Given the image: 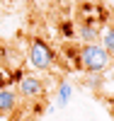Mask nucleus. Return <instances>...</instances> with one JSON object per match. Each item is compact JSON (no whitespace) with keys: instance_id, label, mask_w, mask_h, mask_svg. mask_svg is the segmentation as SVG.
Segmentation results:
<instances>
[{"instance_id":"6e6552de","label":"nucleus","mask_w":114,"mask_h":121,"mask_svg":"<svg viewBox=\"0 0 114 121\" xmlns=\"http://www.w3.org/2000/svg\"><path fill=\"white\" fill-rule=\"evenodd\" d=\"M5 85H7V75L0 70V87H5Z\"/></svg>"},{"instance_id":"20e7f679","label":"nucleus","mask_w":114,"mask_h":121,"mask_svg":"<svg viewBox=\"0 0 114 121\" xmlns=\"http://www.w3.org/2000/svg\"><path fill=\"white\" fill-rule=\"evenodd\" d=\"M17 109V92L10 90L7 85L0 87V114H12Z\"/></svg>"},{"instance_id":"423d86ee","label":"nucleus","mask_w":114,"mask_h":121,"mask_svg":"<svg viewBox=\"0 0 114 121\" xmlns=\"http://www.w3.org/2000/svg\"><path fill=\"white\" fill-rule=\"evenodd\" d=\"M100 46L114 58V27H105L100 32Z\"/></svg>"},{"instance_id":"f03ea898","label":"nucleus","mask_w":114,"mask_h":121,"mask_svg":"<svg viewBox=\"0 0 114 121\" xmlns=\"http://www.w3.org/2000/svg\"><path fill=\"white\" fill-rule=\"evenodd\" d=\"M29 63L36 70H49L54 65V51H51V46L46 41H41V39H34L32 46H29Z\"/></svg>"},{"instance_id":"7ed1b4c3","label":"nucleus","mask_w":114,"mask_h":121,"mask_svg":"<svg viewBox=\"0 0 114 121\" xmlns=\"http://www.w3.org/2000/svg\"><path fill=\"white\" fill-rule=\"evenodd\" d=\"M17 90L24 99H36V97H44L46 95V85L44 80L36 78V75H22V80L17 82Z\"/></svg>"},{"instance_id":"f257e3e1","label":"nucleus","mask_w":114,"mask_h":121,"mask_svg":"<svg viewBox=\"0 0 114 121\" xmlns=\"http://www.w3.org/2000/svg\"><path fill=\"white\" fill-rule=\"evenodd\" d=\"M78 60H80V68L85 70L87 75H102L109 68L112 56L100 44H85V46H80V51H78Z\"/></svg>"},{"instance_id":"39448f33","label":"nucleus","mask_w":114,"mask_h":121,"mask_svg":"<svg viewBox=\"0 0 114 121\" xmlns=\"http://www.w3.org/2000/svg\"><path fill=\"white\" fill-rule=\"evenodd\" d=\"M78 36H80L82 46H85V44H100V29L92 22H82L78 27Z\"/></svg>"},{"instance_id":"0eeeda50","label":"nucleus","mask_w":114,"mask_h":121,"mask_svg":"<svg viewBox=\"0 0 114 121\" xmlns=\"http://www.w3.org/2000/svg\"><path fill=\"white\" fill-rule=\"evenodd\" d=\"M70 97H73V85H70V82H61L58 85V97H56L58 107H68Z\"/></svg>"}]
</instances>
